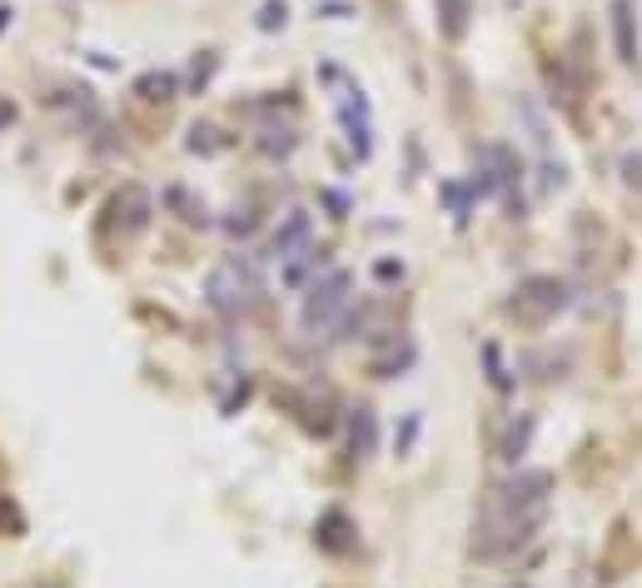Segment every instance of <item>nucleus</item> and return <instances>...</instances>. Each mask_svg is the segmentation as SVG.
<instances>
[{"instance_id": "f257e3e1", "label": "nucleus", "mask_w": 642, "mask_h": 588, "mask_svg": "<svg viewBox=\"0 0 642 588\" xmlns=\"http://www.w3.org/2000/svg\"><path fill=\"white\" fill-rule=\"evenodd\" d=\"M548 494H553V479L543 469L498 483L489 494V504H483L479 524H473V553L479 559H503L518 543H528L538 534V524L548 518Z\"/></svg>"}, {"instance_id": "f03ea898", "label": "nucleus", "mask_w": 642, "mask_h": 588, "mask_svg": "<svg viewBox=\"0 0 642 588\" xmlns=\"http://www.w3.org/2000/svg\"><path fill=\"white\" fill-rule=\"evenodd\" d=\"M354 305V274L349 270H329L319 280L304 284V305H299V324L304 334H324V330H339L344 309Z\"/></svg>"}, {"instance_id": "7ed1b4c3", "label": "nucleus", "mask_w": 642, "mask_h": 588, "mask_svg": "<svg viewBox=\"0 0 642 588\" xmlns=\"http://www.w3.org/2000/svg\"><path fill=\"white\" fill-rule=\"evenodd\" d=\"M205 294H210V309L220 319H245L249 309H255V274H249V265H239V259H224V265H214L210 280H205Z\"/></svg>"}, {"instance_id": "20e7f679", "label": "nucleus", "mask_w": 642, "mask_h": 588, "mask_svg": "<svg viewBox=\"0 0 642 588\" xmlns=\"http://www.w3.org/2000/svg\"><path fill=\"white\" fill-rule=\"evenodd\" d=\"M568 305H572L568 280H558V274H528V280L514 290V305L508 309H514L518 319H528V324H543V319L563 315Z\"/></svg>"}, {"instance_id": "39448f33", "label": "nucleus", "mask_w": 642, "mask_h": 588, "mask_svg": "<svg viewBox=\"0 0 642 588\" xmlns=\"http://www.w3.org/2000/svg\"><path fill=\"white\" fill-rule=\"evenodd\" d=\"M110 224L120 230V240H135L150 224V195H145L140 185H120L115 195H110Z\"/></svg>"}, {"instance_id": "423d86ee", "label": "nucleus", "mask_w": 642, "mask_h": 588, "mask_svg": "<svg viewBox=\"0 0 642 588\" xmlns=\"http://www.w3.org/2000/svg\"><path fill=\"white\" fill-rule=\"evenodd\" d=\"M304 249H314V224H309V215L304 210H289L280 220V230H274V240H269V255L284 265V259L304 255Z\"/></svg>"}, {"instance_id": "0eeeda50", "label": "nucleus", "mask_w": 642, "mask_h": 588, "mask_svg": "<svg viewBox=\"0 0 642 588\" xmlns=\"http://www.w3.org/2000/svg\"><path fill=\"white\" fill-rule=\"evenodd\" d=\"M314 543H319L324 553H349V549H354V518L344 514V509H329V514H319Z\"/></svg>"}, {"instance_id": "6e6552de", "label": "nucleus", "mask_w": 642, "mask_h": 588, "mask_svg": "<svg viewBox=\"0 0 642 588\" xmlns=\"http://www.w3.org/2000/svg\"><path fill=\"white\" fill-rule=\"evenodd\" d=\"M613 40H618L622 65H638V11H632V0H613Z\"/></svg>"}, {"instance_id": "1a4fd4ad", "label": "nucleus", "mask_w": 642, "mask_h": 588, "mask_svg": "<svg viewBox=\"0 0 642 588\" xmlns=\"http://www.w3.org/2000/svg\"><path fill=\"white\" fill-rule=\"evenodd\" d=\"M135 95H140L145 106H170L180 95V75L175 71H145L140 81H135Z\"/></svg>"}, {"instance_id": "9d476101", "label": "nucleus", "mask_w": 642, "mask_h": 588, "mask_svg": "<svg viewBox=\"0 0 642 588\" xmlns=\"http://www.w3.org/2000/svg\"><path fill=\"white\" fill-rule=\"evenodd\" d=\"M349 444H354V454H359V460H369V454H374V444H379V419H374V409H369V404H359V409H354V419H349Z\"/></svg>"}, {"instance_id": "9b49d317", "label": "nucleus", "mask_w": 642, "mask_h": 588, "mask_svg": "<svg viewBox=\"0 0 642 588\" xmlns=\"http://www.w3.org/2000/svg\"><path fill=\"white\" fill-rule=\"evenodd\" d=\"M164 205H170V210H175L185 224H199V230L210 224V210H205V200H195L185 185H170V189H164Z\"/></svg>"}, {"instance_id": "f8f14e48", "label": "nucleus", "mask_w": 642, "mask_h": 588, "mask_svg": "<svg viewBox=\"0 0 642 588\" xmlns=\"http://www.w3.org/2000/svg\"><path fill=\"white\" fill-rule=\"evenodd\" d=\"M289 404L294 409H304L299 419H304V429H314V434H334V414H329V400H314V394H289Z\"/></svg>"}, {"instance_id": "ddd939ff", "label": "nucleus", "mask_w": 642, "mask_h": 588, "mask_svg": "<svg viewBox=\"0 0 642 588\" xmlns=\"http://www.w3.org/2000/svg\"><path fill=\"white\" fill-rule=\"evenodd\" d=\"M468 5L473 0H439V25H444L448 40H458L468 30Z\"/></svg>"}, {"instance_id": "4468645a", "label": "nucleus", "mask_w": 642, "mask_h": 588, "mask_svg": "<svg viewBox=\"0 0 642 588\" xmlns=\"http://www.w3.org/2000/svg\"><path fill=\"white\" fill-rule=\"evenodd\" d=\"M224 145H230V140H224L214 125H205V120H199V125H189V140H185L189 155H220Z\"/></svg>"}, {"instance_id": "2eb2a0df", "label": "nucleus", "mask_w": 642, "mask_h": 588, "mask_svg": "<svg viewBox=\"0 0 642 588\" xmlns=\"http://www.w3.org/2000/svg\"><path fill=\"white\" fill-rule=\"evenodd\" d=\"M255 145H259L264 155H289L299 140H294V130H289V125H284V130H280V125H264V130H259V140H255Z\"/></svg>"}, {"instance_id": "dca6fc26", "label": "nucleus", "mask_w": 642, "mask_h": 588, "mask_svg": "<svg viewBox=\"0 0 642 588\" xmlns=\"http://www.w3.org/2000/svg\"><path fill=\"white\" fill-rule=\"evenodd\" d=\"M409 365H413V344H404V350L394 344L384 359H374V375H379V379H394L398 369H409Z\"/></svg>"}, {"instance_id": "f3484780", "label": "nucleus", "mask_w": 642, "mask_h": 588, "mask_svg": "<svg viewBox=\"0 0 642 588\" xmlns=\"http://www.w3.org/2000/svg\"><path fill=\"white\" fill-rule=\"evenodd\" d=\"M224 230H230L234 240H245V235H255V230H259V215L255 210H234L230 220H224Z\"/></svg>"}, {"instance_id": "a211bd4d", "label": "nucleus", "mask_w": 642, "mask_h": 588, "mask_svg": "<svg viewBox=\"0 0 642 588\" xmlns=\"http://www.w3.org/2000/svg\"><path fill=\"white\" fill-rule=\"evenodd\" d=\"M483 359H489V379H493V389H503V394H508V389H514V379H508V369L498 365V344H483Z\"/></svg>"}, {"instance_id": "6ab92c4d", "label": "nucleus", "mask_w": 642, "mask_h": 588, "mask_svg": "<svg viewBox=\"0 0 642 588\" xmlns=\"http://www.w3.org/2000/svg\"><path fill=\"white\" fill-rule=\"evenodd\" d=\"M0 529H5V534H21V529H25V514H21V509H15L5 494H0Z\"/></svg>"}, {"instance_id": "aec40b11", "label": "nucleus", "mask_w": 642, "mask_h": 588, "mask_svg": "<svg viewBox=\"0 0 642 588\" xmlns=\"http://www.w3.org/2000/svg\"><path fill=\"white\" fill-rule=\"evenodd\" d=\"M528 429H533V424H523V429H508V439H503V460H518V454H523Z\"/></svg>"}, {"instance_id": "412c9836", "label": "nucleus", "mask_w": 642, "mask_h": 588, "mask_svg": "<svg viewBox=\"0 0 642 588\" xmlns=\"http://www.w3.org/2000/svg\"><path fill=\"white\" fill-rule=\"evenodd\" d=\"M284 25V0H264V15H259V30H280Z\"/></svg>"}, {"instance_id": "4be33fe9", "label": "nucleus", "mask_w": 642, "mask_h": 588, "mask_svg": "<svg viewBox=\"0 0 642 588\" xmlns=\"http://www.w3.org/2000/svg\"><path fill=\"white\" fill-rule=\"evenodd\" d=\"M15 120H21V110H15V100H11V95H0V130H11Z\"/></svg>"}]
</instances>
